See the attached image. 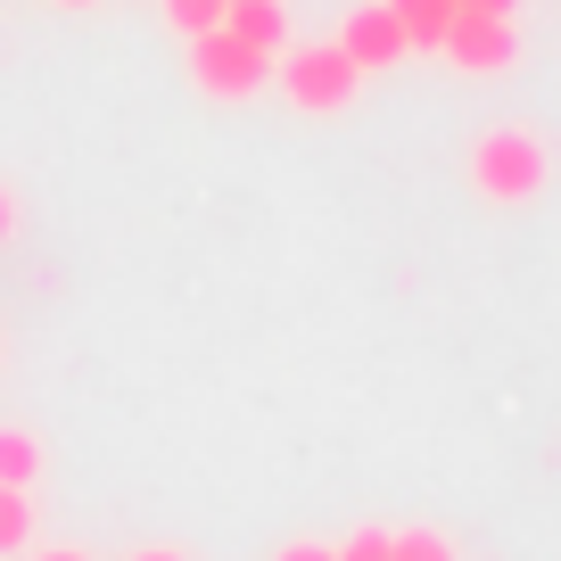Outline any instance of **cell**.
I'll return each mask as SVG.
<instances>
[{"instance_id":"obj_12","label":"cell","mask_w":561,"mask_h":561,"mask_svg":"<svg viewBox=\"0 0 561 561\" xmlns=\"http://www.w3.org/2000/svg\"><path fill=\"white\" fill-rule=\"evenodd\" d=\"M339 561H388V528H355V537L339 545Z\"/></svg>"},{"instance_id":"obj_20","label":"cell","mask_w":561,"mask_h":561,"mask_svg":"<svg viewBox=\"0 0 561 561\" xmlns=\"http://www.w3.org/2000/svg\"><path fill=\"white\" fill-rule=\"evenodd\" d=\"M0 355H9V347H0Z\"/></svg>"},{"instance_id":"obj_11","label":"cell","mask_w":561,"mask_h":561,"mask_svg":"<svg viewBox=\"0 0 561 561\" xmlns=\"http://www.w3.org/2000/svg\"><path fill=\"white\" fill-rule=\"evenodd\" d=\"M388 561H455V545L438 528H404V537H388Z\"/></svg>"},{"instance_id":"obj_10","label":"cell","mask_w":561,"mask_h":561,"mask_svg":"<svg viewBox=\"0 0 561 561\" xmlns=\"http://www.w3.org/2000/svg\"><path fill=\"white\" fill-rule=\"evenodd\" d=\"M158 9H165L174 34H215L224 25V0H158Z\"/></svg>"},{"instance_id":"obj_16","label":"cell","mask_w":561,"mask_h":561,"mask_svg":"<svg viewBox=\"0 0 561 561\" xmlns=\"http://www.w3.org/2000/svg\"><path fill=\"white\" fill-rule=\"evenodd\" d=\"M140 561H191V553H140Z\"/></svg>"},{"instance_id":"obj_19","label":"cell","mask_w":561,"mask_h":561,"mask_svg":"<svg viewBox=\"0 0 561 561\" xmlns=\"http://www.w3.org/2000/svg\"><path fill=\"white\" fill-rule=\"evenodd\" d=\"M224 9H231V0H224Z\"/></svg>"},{"instance_id":"obj_2","label":"cell","mask_w":561,"mask_h":561,"mask_svg":"<svg viewBox=\"0 0 561 561\" xmlns=\"http://www.w3.org/2000/svg\"><path fill=\"white\" fill-rule=\"evenodd\" d=\"M280 91H289V107H306V116H339V107L364 91V67H355L339 42H298V50H280Z\"/></svg>"},{"instance_id":"obj_13","label":"cell","mask_w":561,"mask_h":561,"mask_svg":"<svg viewBox=\"0 0 561 561\" xmlns=\"http://www.w3.org/2000/svg\"><path fill=\"white\" fill-rule=\"evenodd\" d=\"M18 224H25V207H18V191H9V182H0V248L18 240Z\"/></svg>"},{"instance_id":"obj_5","label":"cell","mask_w":561,"mask_h":561,"mask_svg":"<svg viewBox=\"0 0 561 561\" xmlns=\"http://www.w3.org/2000/svg\"><path fill=\"white\" fill-rule=\"evenodd\" d=\"M339 50H347L364 75L397 67V58H404V25H397V9H388V0H364V9H347V25H339Z\"/></svg>"},{"instance_id":"obj_15","label":"cell","mask_w":561,"mask_h":561,"mask_svg":"<svg viewBox=\"0 0 561 561\" xmlns=\"http://www.w3.org/2000/svg\"><path fill=\"white\" fill-rule=\"evenodd\" d=\"M280 561H339V545H280Z\"/></svg>"},{"instance_id":"obj_6","label":"cell","mask_w":561,"mask_h":561,"mask_svg":"<svg viewBox=\"0 0 561 561\" xmlns=\"http://www.w3.org/2000/svg\"><path fill=\"white\" fill-rule=\"evenodd\" d=\"M224 25L248 42V50H264V58H280V50H289V9H280V0H231V9H224Z\"/></svg>"},{"instance_id":"obj_4","label":"cell","mask_w":561,"mask_h":561,"mask_svg":"<svg viewBox=\"0 0 561 561\" xmlns=\"http://www.w3.org/2000/svg\"><path fill=\"white\" fill-rule=\"evenodd\" d=\"M438 58H455L462 75H504L512 58H520V34H512V18H462V9H455Z\"/></svg>"},{"instance_id":"obj_14","label":"cell","mask_w":561,"mask_h":561,"mask_svg":"<svg viewBox=\"0 0 561 561\" xmlns=\"http://www.w3.org/2000/svg\"><path fill=\"white\" fill-rule=\"evenodd\" d=\"M462 18H512V9H520V0H455Z\"/></svg>"},{"instance_id":"obj_18","label":"cell","mask_w":561,"mask_h":561,"mask_svg":"<svg viewBox=\"0 0 561 561\" xmlns=\"http://www.w3.org/2000/svg\"><path fill=\"white\" fill-rule=\"evenodd\" d=\"M67 9H91V0H67Z\"/></svg>"},{"instance_id":"obj_9","label":"cell","mask_w":561,"mask_h":561,"mask_svg":"<svg viewBox=\"0 0 561 561\" xmlns=\"http://www.w3.org/2000/svg\"><path fill=\"white\" fill-rule=\"evenodd\" d=\"M34 545V495L25 488H0V561H18Z\"/></svg>"},{"instance_id":"obj_17","label":"cell","mask_w":561,"mask_h":561,"mask_svg":"<svg viewBox=\"0 0 561 561\" xmlns=\"http://www.w3.org/2000/svg\"><path fill=\"white\" fill-rule=\"evenodd\" d=\"M42 561H83V553H42Z\"/></svg>"},{"instance_id":"obj_8","label":"cell","mask_w":561,"mask_h":561,"mask_svg":"<svg viewBox=\"0 0 561 561\" xmlns=\"http://www.w3.org/2000/svg\"><path fill=\"white\" fill-rule=\"evenodd\" d=\"M34 479H42V438L0 430V488H25V495H34Z\"/></svg>"},{"instance_id":"obj_7","label":"cell","mask_w":561,"mask_h":561,"mask_svg":"<svg viewBox=\"0 0 561 561\" xmlns=\"http://www.w3.org/2000/svg\"><path fill=\"white\" fill-rule=\"evenodd\" d=\"M388 9L404 25V50H438L446 25H455V0H388Z\"/></svg>"},{"instance_id":"obj_1","label":"cell","mask_w":561,"mask_h":561,"mask_svg":"<svg viewBox=\"0 0 561 561\" xmlns=\"http://www.w3.org/2000/svg\"><path fill=\"white\" fill-rule=\"evenodd\" d=\"M545 174H553V149H545L528 124H495V133L471 140V191L495 198V207H520V198H537Z\"/></svg>"},{"instance_id":"obj_3","label":"cell","mask_w":561,"mask_h":561,"mask_svg":"<svg viewBox=\"0 0 561 561\" xmlns=\"http://www.w3.org/2000/svg\"><path fill=\"white\" fill-rule=\"evenodd\" d=\"M191 83L207 91V100H248V91L273 83V58L248 50L231 25H215V34H191Z\"/></svg>"}]
</instances>
